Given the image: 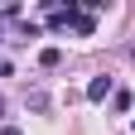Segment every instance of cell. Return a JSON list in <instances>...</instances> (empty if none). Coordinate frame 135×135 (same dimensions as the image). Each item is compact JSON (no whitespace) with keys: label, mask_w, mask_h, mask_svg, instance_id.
Segmentation results:
<instances>
[{"label":"cell","mask_w":135,"mask_h":135,"mask_svg":"<svg viewBox=\"0 0 135 135\" xmlns=\"http://www.w3.org/2000/svg\"><path fill=\"white\" fill-rule=\"evenodd\" d=\"M111 97V77H92L87 82V101H106Z\"/></svg>","instance_id":"obj_1"},{"label":"cell","mask_w":135,"mask_h":135,"mask_svg":"<svg viewBox=\"0 0 135 135\" xmlns=\"http://www.w3.org/2000/svg\"><path fill=\"white\" fill-rule=\"evenodd\" d=\"M73 29H77V34H97V15L82 5V10H77V20H73Z\"/></svg>","instance_id":"obj_2"},{"label":"cell","mask_w":135,"mask_h":135,"mask_svg":"<svg viewBox=\"0 0 135 135\" xmlns=\"http://www.w3.org/2000/svg\"><path fill=\"white\" fill-rule=\"evenodd\" d=\"M63 63V48H44V53H39V68H58Z\"/></svg>","instance_id":"obj_3"},{"label":"cell","mask_w":135,"mask_h":135,"mask_svg":"<svg viewBox=\"0 0 135 135\" xmlns=\"http://www.w3.org/2000/svg\"><path fill=\"white\" fill-rule=\"evenodd\" d=\"M0 135H24V130H20V126H5V130H0Z\"/></svg>","instance_id":"obj_4"},{"label":"cell","mask_w":135,"mask_h":135,"mask_svg":"<svg viewBox=\"0 0 135 135\" xmlns=\"http://www.w3.org/2000/svg\"><path fill=\"white\" fill-rule=\"evenodd\" d=\"M0 24H5V15H0Z\"/></svg>","instance_id":"obj_5"},{"label":"cell","mask_w":135,"mask_h":135,"mask_svg":"<svg viewBox=\"0 0 135 135\" xmlns=\"http://www.w3.org/2000/svg\"><path fill=\"white\" fill-rule=\"evenodd\" d=\"M130 58H135V48H130Z\"/></svg>","instance_id":"obj_6"},{"label":"cell","mask_w":135,"mask_h":135,"mask_svg":"<svg viewBox=\"0 0 135 135\" xmlns=\"http://www.w3.org/2000/svg\"><path fill=\"white\" fill-rule=\"evenodd\" d=\"M130 126H135V121H130Z\"/></svg>","instance_id":"obj_7"}]
</instances>
